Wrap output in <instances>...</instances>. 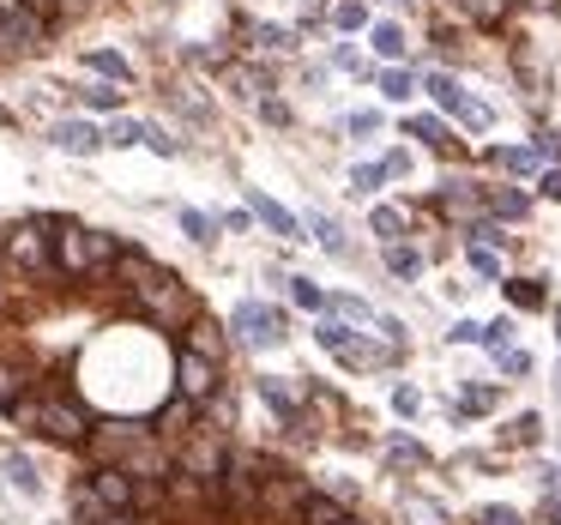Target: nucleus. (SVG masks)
Returning a JSON list of instances; mask_svg holds the SVG:
<instances>
[{"instance_id":"nucleus-40","label":"nucleus","mask_w":561,"mask_h":525,"mask_svg":"<svg viewBox=\"0 0 561 525\" xmlns=\"http://www.w3.org/2000/svg\"><path fill=\"white\" fill-rule=\"evenodd\" d=\"M428 91H435V103H447V110H459V98H465V91L453 85L447 73H435V79H428Z\"/></svg>"},{"instance_id":"nucleus-20","label":"nucleus","mask_w":561,"mask_h":525,"mask_svg":"<svg viewBox=\"0 0 561 525\" xmlns=\"http://www.w3.org/2000/svg\"><path fill=\"white\" fill-rule=\"evenodd\" d=\"M411 139H423V146H435V151H453V139H447V127L435 122V115H411Z\"/></svg>"},{"instance_id":"nucleus-35","label":"nucleus","mask_w":561,"mask_h":525,"mask_svg":"<svg viewBox=\"0 0 561 525\" xmlns=\"http://www.w3.org/2000/svg\"><path fill=\"white\" fill-rule=\"evenodd\" d=\"M7 477H13V483L25 489V495H37V489H43V483H37V465H31V459H19V453L7 459Z\"/></svg>"},{"instance_id":"nucleus-2","label":"nucleus","mask_w":561,"mask_h":525,"mask_svg":"<svg viewBox=\"0 0 561 525\" xmlns=\"http://www.w3.org/2000/svg\"><path fill=\"white\" fill-rule=\"evenodd\" d=\"M134 308L151 320V327H163V332H175V327H187V320H199V303H194V290H187L175 272H163L158 284H146V290H134Z\"/></svg>"},{"instance_id":"nucleus-32","label":"nucleus","mask_w":561,"mask_h":525,"mask_svg":"<svg viewBox=\"0 0 561 525\" xmlns=\"http://www.w3.org/2000/svg\"><path fill=\"white\" fill-rule=\"evenodd\" d=\"M495 163H501V170H513V175H525V170H537V151H525V146H501V151H495Z\"/></svg>"},{"instance_id":"nucleus-34","label":"nucleus","mask_w":561,"mask_h":525,"mask_svg":"<svg viewBox=\"0 0 561 525\" xmlns=\"http://www.w3.org/2000/svg\"><path fill=\"white\" fill-rule=\"evenodd\" d=\"M495 399H501L495 387H471V392L459 399V411H465V416H483V411H495Z\"/></svg>"},{"instance_id":"nucleus-57","label":"nucleus","mask_w":561,"mask_h":525,"mask_svg":"<svg viewBox=\"0 0 561 525\" xmlns=\"http://www.w3.org/2000/svg\"><path fill=\"white\" fill-rule=\"evenodd\" d=\"M531 7H556V0H531Z\"/></svg>"},{"instance_id":"nucleus-30","label":"nucleus","mask_w":561,"mask_h":525,"mask_svg":"<svg viewBox=\"0 0 561 525\" xmlns=\"http://www.w3.org/2000/svg\"><path fill=\"white\" fill-rule=\"evenodd\" d=\"M387 175H392L387 163H356V170H351V187H356V194H375V187L387 182Z\"/></svg>"},{"instance_id":"nucleus-5","label":"nucleus","mask_w":561,"mask_h":525,"mask_svg":"<svg viewBox=\"0 0 561 525\" xmlns=\"http://www.w3.org/2000/svg\"><path fill=\"white\" fill-rule=\"evenodd\" d=\"M175 392H182V399H194V404H206L211 392H218V363L182 344V351H175Z\"/></svg>"},{"instance_id":"nucleus-50","label":"nucleus","mask_w":561,"mask_h":525,"mask_svg":"<svg viewBox=\"0 0 561 525\" xmlns=\"http://www.w3.org/2000/svg\"><path fill=\"white\" fill-rule=\"evenodd\" d=\"M471 266H477V272H489V278H495V272H501V266H495V254H489V248H471Z\"/></svg>"},{"instance_id":"nucleus-42","label":"nucleus","mask_w":561,"mask_h":525,"mask_svg":"<svg viewBox=\"0 0 561 525\" xmlns=\"http://www.w3.org/2000/svg\"><path fill=\"white\" fill-rule=\"evenodd\" d=\"M447 339H453V344H483L489 332L477 327V320H453V332H447Z\"/></svg>"},{"instance_id":"nucleus-22","label":"nucleus","mask_w":561,"mask_h":525,"mask_svg":"<svg viewBox=\"0 0 561 525\" xmlns=\"http://www.w3.org/2000/svg\"><path fill=\"white\" fill-rule=\"evenodd\" d=\"M79 103H85V110H122V85H110V79L79 85Z\"/></svg>"},{"instance_id":"nucleus-11","label":"nucleus","mask_w":561,"mask_h":525,"mask_svg":"<svg viewBox=\"0 0 561 525\" xmlns=\"http://www.w3.org/2000/svg\"><path fill=\"white\" fill-rule=\"evenodd\" d=\"M260 399H266L272 411H278L284 423H290V429H302V392H296L284 375H260Z\"/></svg>"},{"instance_id":"nucleus-14","label":"nucleus","mask_w":561,"mask_h":525,"mask_svg":"<svg viewBox=\"0 0 561 525\" xmlns=\"http://www.w3.org/2000/svg\"><path fill=\"white\" fill-rule=\"evenodd\" d=\"M248 206H254V218H266L272 230L284 236V242H302V224H296V218H290V212H284V206H272V199L260 194V187H254V194H248Z\"/></svg>"},{"instance_id":"nucleus-7","label":"nucleus","mask_w":561,"mask_h":525,"mask_svg":"<svg viewBox=\"0 0 561 525\" xmlns=\"http://www.w3.org/2000/svg\"><path fill=\"white\" fill-rule=\"evenodd\" d=\"M224 459H230V447H224V441H211V435H199V441H182V453H175V471L199 477V483H218V477H224Z\"/></svg>"},{"instance_id":"nucleus-6","label":"nucleus","mask_w":561,"mask_h":525,"mask_svg":"<svg viewBox=\"0 0 561 525\" xmlns=\"http://www.w3.org/2000/svg\"><path fill=\"white\" fill-rule=\"evenodd\" d=\"M314 495V483L308 477H296V471H272L266 483H260V513H302V501Z\"/></svg>"},{"instance_id":"nucleus-45","label":"nucleus","mask_w":561,"mask_h":525,"mask_svg":"<svg viewBox=\"0 0 561 525\" xmlns=\"http://www.w3.org/2000/svg\"><path fill=\"white\" fill-rule=\"evenodd\" d=\"M380 85H387V98H392V103L411 98V73H380Z\"/></svg>"},{"instance_id":"nucleus-18","label":"nucleus","mask_w":561,"mask_h":525,"mask_svg":"<svg viewBox=\"0 0 561 525\" xmlns=\"http://www.w3.org/2000/svg\"><path fill=\"white\" fill-rule=\"evenodd\" d=\"M351 332H356V327H351V320H339V315H320V327H314V339H320V344H327V351H332V356H344V351H351V344H356V339H351Z\"/></svg>"},{"instance_id":"nucleus-52","label":"nucleus","mask_w":561,"mask_h":525,"mask_svg":"<svg viewBox=\"0 0 561 525\" xmlns=\"http://www.w3.org/2000/svg\"><path fill=\"white\" fill-rule=\"evenodd\" d=\"M537 158H561V139L556 134H537Z\"/></svg>"},{"instance_id":"nucleus-58","label":"nucleus","mask_w":561,"mask_h":525,"mask_svg":"<svg viewBox=\"0 0 561 525\" xmlns=\"http://www.w3.org/2000/svg\"><path fill=\"white\" fill-rule=\"evenodd\" d=\"M344 525H368V520H344Z\"/></svg>"},{"instance_id":"nucleus-48","label":"nucleus","mask_w":561,"mask_h":525,"mask_svg":"<svg viewBox=\"0 0 561 525\" xmlns=\"http://www.w3.org/2000/svg\"><path fill=\"white\" fill-rule=\"evenodd\" d=\"M351 134L375 139V134H380V115H351Z\"/></svg>"},{"instance_id":"nucleus-51","label":"nucleus","mask_w":561,"mask_h":525,"mask_svg":"<svg viewBox=\"0 0 561 525\" xmlns=\"http://www.w3.org/2000/svg\"><path fill=\"white\" fill-rule=\"evenodd\" d=\"M0 55H25V49H19V37H13V25H7V19H0Z\"/></svg>"},{"instance_id":"nucleus-25","label":"nucleus","mask_w":561,"mask_h":525,"mask_svg":"<svg viewBox=\"0 0 561 525\" xmlns=\"http://www.w3.org/2000/svg\"><path fill=\"white\" fill-rule=\"evenodd\" d=\"M387 266H392V278H416V272H423V254L392 242V248H387Z\"/></svg>"},{"instance_id":"nucleus-31","label":"nucleus","mask_w":561,"mask_h":525,"mask_svg":"<svg viewBox=\"0 0 561 525\" xmlns=\"http://www.w3.org/2000/svg\"><path fill=\"white\" fill-rule=\"evenodd\" d=\"M525 212H531V199L519 187H495V218H525Z\"/></svg>"},{"instance_id":"nucleus-49","label":"nucleus","mask_w":561,"mask_h":525,"mask_svg":"<svg viewBox=\"0 0 561 525\" xmlns=\"http://www.w3.org/2000/svg\"><path fill=\"white\" fill-rule=\"evenodd\" d=\"M543 199H556V206H561V163H556V170H543Z\"/></svg>"},{"instance_id":"nucleus-15","label":"nucleus","mask_w":561,"mask_h":525,"mask_svg":"<svg viewBox=\"0 0 561 525\" xmlns=\"http://www.w3.org/2000/svg\"><path fill=\"white\" fill-rule=\"evenodd\" d=\"M194 416H199V404L175 392V399L158 411V423H151V429H158V435H187V429H194Z\"/></svg>"},{"instance_id":"nucleus-38","label":"nucleus","mask_w":561,"mask_h":525,"mask_svg":"<svg viewBox=\"0 0 561 525\" xmlns=\"http://www.w3.org/2000/svg\"><path fill=\"white\" fill-rule=\"evenodd\" d=\"M332 19H339L344 31H356V25H368V7H363V0H339V13H332Z\"/></svg>"},{"instance_id":"nucleus-46","label":"nucleus","mask_w":561,"mask_h":525,"mask_svg":"<svg viewBox=\"0 0 561 525\" xmlns=\"http://www.w3.org/2000/svg\"><path fill=\"white\" fill-rule=\"evenodd\" d=\"M495 363L507 368V375H531V356L525 351H495Z\"/></svg>"},{"instance_id":"nucleus-56","label":"nucleus","mask_w":561,"mask_h":525,"mask_svg":"<svg viewBox=\"0 0 561 525\" xmlns=\"http://www.w3.org/2000/svg\"><path fill=\"white\" fill-rule=\"evenodd\" d=\"M7 242H13V230H0V254H7Z\"/></svg>"},{"instance_id":"nucleus-17","label":"nucleus","mask_w":561,"mask_h":525,"mask_svg":"<svg viewBox=\"0 0 561 525\" xmlns=\"http://www.w3.org/2000/svg\"><path fill=\"white\" fill-rule=\"evenodd\" d=\"M110 513H115V507H110V501H103L91 483H73V520H79V525H103Z\"/></svg>"},{"instance_id":"nucleus-43","label":"nucleus","mask_w":561,"mask_h":525,"mask_svg":"<svg viewBox=\"0 0 561 525\" xmlns=\"http://www.w3.org/2000/svg\"><path fill=\"white\" fill-rule=\"evenodd\" d=\"M537 435H543V423H537V416L525 411L519 423H513V441H519V447H537Z\"/></svg>"},{"instance_id":"nucleus-53","label":"nucleus","mask_w":561,"mask_h":525,"mask_svg":"<svg viewBox=\"0 0 561 525\" xmlns=\"http://www.w3.org/2000/svg\"><path fill=\"white\" fill-rule=\"evenodd\" d=\"M103 525H151V520H146V513H110Z\"/></svg>"},{"instance_id":"nucleus-29","label":"nucleus","mask_w":561,"mask_h":525,"mask_svg":"<svg viewBox=\"0 0 561 525\" xmlns=\"http://www.w3.org/2000/svg\"><path fill=\"white\" fill-rule=\"evenodd\" d=\"M19 399H25V380H19V368L0 363V411L13 416V404H19Z\"/></svg>"},{"instance_id":"nucleus-13","label":"nucleus","mask_w":561,"mask_h":525,"mask_svg":"<svg viewBox=\"0 0 561 525\" xmlns=\"http://www.w3.org/2000/svg\"><path fill=\"white\" fill-rule=\"evenodd\" d=\"M344 520H356V513L344 507L339 495H327V489H314V495L302 501V513H296V525H344Z\"/></svg>"},{"instance_id":"nucleus-9","label":"nucleus","mask_w":561,"mask_h":525,"mask_svg":"<svg viewBox=\"0 0 561 525\" xmlns=\"http://www.w3.org/2000/svg\"><path fill=\"white\" fill-rule=\"evenodd\" d=\"M85 483L98 489V495L110 501L115 513H134V501H139V477L127 471V465H98V471H91Z\"/></svg>"},{"instance_id":"nucleus-26","label":"nucleus","mask_w":561,"mask_h":525,"mask_svg":"<svg viewBox=\"0 0 561 525\" xmlns=\"http://www.w3.org/2000/svg\"><path fill=\"white\" fill-rule=\"evenodd\" d=\"M182 230L194 236L199 248H211V242H218V218H206V212H182Z\"/></svg>"},{"instance_id":"nucleus-41","label":"nucleus","mask_w":561,"mask_h":525,"mask_svg":"<svg viewBox=\"0 0 561 525\" xmlns=\"http://www.w3.org/2000/svg\"><path fill=\"white\" fill-rule=\"evenodd\" d=\"M507 303L513 308H543V290H537V284H507Z\"/></svg>"},{"instance_id":"nucleus-19","label":"nucleus","mask_w":561,"mask_h":525,"mask_svg":"<svg viewBox=\"0 0 561 525\" xmlns=\"http://www.w3.org/2000/svg\"><path fill=\"white\" fill-rule=\"evenodd\" d=\"M85 67H91V73H103L110 85H127V79H134V67H127L122 55H110V49H91V55H85Z\"/></svg>"},{"instance_id":"nucleus-3","label":"nucleus","mask_w":561,"mask_h":525,"mask_svg":"<svg viewBox=\"0 0 561 525\" xmlns=\"http://www.w3.org/2000/svg\"><path fill=\"white\" fill-rule=\"evenodd\" d=\"M146 441H158V429H146V423H134V416H110V423H91V441H85V453L98 465H127Z\"/></svg>"},{"instance_id":"nucleus-21","label":"nucleus","mask_w":561,"mask_h":525,"mask_svg":"<svg viewBox=\"0 0 561 525\" xmlns=\"http://www.w3.org/2000/svg\"><path fill=\"white\" fill-rule=\"evenodd\" d=\"M308 230H314V242L320 248H327V254H351V242H344V230H339V224H332V218H320V212H314V218H308Z\"/></svg>"},{"instance_id":"nucleus-54","label":"nucleus","mask_w":561,"mask_h":525,"mask_svg":"<svg viewBox=\"0 0 561 525\" xmlns=\"http://www.w3.org/2000/svg\"><path fill=\"white\" fill-rule=\"evenodd\" d=\"M543 513H549V520L561 525V495H549V507H543Z\"/></svg>"},{"instance_id":"nucleus-47","label":"nucleus","mask_w":561,"mask_h":525,"mask_svg":"<svg viewBox=\"0 0 561 525\" xmlns=\"http://www.w3.org/2000/svg\"><path fill=\"white\" fill-rule=\"evenodd\" d=\"M260 115H266L272 127H290V110H284V103H272V98H260Z\"/></svg>"},{"instance_id":"nucleus-27","label":"nucleus","mask_w":561,"mask_h":525,"mask_svg":"<svg viewBox=\"0 0 561 525\" xmlns=\"http://www.w3.org/2000/svg\"><path fill=\"white\" fill-rule=\"evenodd\" d=\"M368 224H375V236H380V242H399V230H404V218H399V212H392V206H375V212H368Z\"/></svg>"},{"instance_id":"nucleus-4","label":"nucleus","mask_w":561,"mask_h":525,"mask_svg":"<svg viewBox=\"0 0 561 525\" xmlns=\"http://www.w3.org/2000/svg\"><path fill=\"white\" fill-rule=\"evenodd\" d=\"M7 260H13L19 272H31V278H55V254H49V224L43 218H25L13 230V242H7Z\"/></svg>"},{"instance_id":"nucleus-59","label":"nucleus","mask_w":561,"mask_h":525,"mask_svg":"<svg viewBox=\"0 0 561 525\" xmlns=\"http://www.w3.org/2000/svg\"><path fill=\"white\" fill-rule=\"evenodd\" d=\"M0 122H13V115H7V110H0Z\"/></svg>"},{"instance_id":"nucleus-36","label":"nucleus","mask_w":561,"mask_h":525,"mask_svg":"<svg viewBox=\"0 0 561 525\" xmlns=\"http://www.w3.org/2000/svg\"><path fill=\"white\" fill-rule=\"evenodd\" d=\"M290 296H296V303H302V308H314V315H327V303H332V296H320V290H314V284H308V278H290Z\"/></svg>"},{"instance_id":"nucleus-39","label":"nucleus","mask_w":561,"mask_h":525,"mask_svg":"<svg viewBox=\"0 0 561 525\" xmlns=\"http://www.w3.org/2000/svg\"><path fill=\"white\" fill-rule=\"evenodd\" d=\"M392 411L416 416V411H423V392H416V387H392Z\"/></svg>"},{"instance_id":"nucleus-24","label":"nucleus","mask_w":561,"mask_h":525,"mask_svg":"<svg viewBox=\"0 0 561 525\" xmlns=\"http://www.w3.org/2000/svg\"><path fill=\"white\" fill-rule=\"evenodd\" d=\"M368 43H375L380 61H399V55H404V31L399 25H375V37H368Z\"/></svg>"},{"instance_id":"nucleus-16","label":"nucleus","mask_w":561,"mask_h":525,"mask_svg":"<svg viewBox=\"0 0 561 525\" xmlns=\"http://www.w3.org/2000/svg\"><path fill=\"white\" fill-rule=\"evenodd\" d=\"M187 351H199V356H211V363H224V327H211L206 315L187 320Z\"/></svg>"},{"instance_id":"nucleus-55","label":"nucleus","mask_w":561,"mask_h":525,"mask_svg":"<svg viewBox=\"0 0 561 525\" xmlns=\"http://www.w3.org/2000/svg\"><path fill=\"white\" fill-rule=\"evenodd\" d=\"M302 13H327V0H302Z\"/></svg>"},{"instance_id":"nucleus-1","label":"nucleus","mask_w":561,"mask_h":525,"mask_svg":"<svg viewBox=\"0 0 561 525\" xmlns=\"http://www.w3.org/2000/svg\"><path fill=\"white\" fill-rule=\"evenodd\" d=\"M13 423L37 429V435H49V441H67V447H85L91 441V416L79 411L73 399H19Z\"/></svg>"},{"instance_id":"nucleus-12","label":"nucleus","mask_w":561,"mask_h":525,"mask_svg":"<svg viewBox=\"0 0 561 525\" xmlns=\"http://www.w3.org/2000/svg\"><path fill=\"white\" fill-rule=\"evenodd\" d=\"M115 278L134 284V290H146V284H158V278H163V266L146 254V248H122V260H115Z\"/></svg>"},{"instance_id":"nucleus-37","label":"nucleus","mask_w":561,"mask_h":525,"mask_svg":"<svg viewBox=\"0 0 561 525\" xmlns=\"http://www.w3.org/2000/svg\"><path fill=\"white\" fill-rule=\"evenodd\" d=\"M477 525H525L519 507H477Z\"/></svg>"},{"instance_id":"nucleus-8","label":"nucleus","mask_w":561,"mask_h":525,"mask_svg":"<svg viewBox=\"0 0 561 525\" xmlns=\"http://www.w3.org/2000/svg\"><path fill=\"white\" fill-rule=\"evenodd\" d=\"M230 327H236V339H242V344H278L284 339V315H278V308H266V303H242L230 315Z\"/></svg>"},{"instance_id":"nucleus-23","label":"nucleus","mask_w":561,"mask_h":525,"mask_svg":"<svg viewBox=\"0 0 561 525\" xmlns=\"http://www.w3.org/2000/svg\"><path fill=\"white\" fill-rule=\"evenodd\" d=\"M103 139H110V146H122V151H127V146H146V122H134V115H115Z\"/></svg>"},{"instance_id":"nucleus-28","label":"nucleus","mask_w":561,"mask_h":525,"mask_svg":"<svg viewBox=\"0 0 561 525\" xmlns=\"http://www.w3.org/2000/svg\"><path fill=\"white\" fill-rule=\"evenodd\" d=\"M387 453H392L399 465H428V447H423V441H411V435H392Z\"/></svg>"},{"instance_id":"nucleus-10","label":"nucleus","mask_w":561,"mask_h":525,"mask_svg":"<svg viewBox=\"0 0 561 525\" xmlns=\"http://www.w3.org/2000/svg\"><path fill=\"white\" fill-rule=\"evenodd\" d=\"M49 139H55L61 151H73V158H98V151L110 146V139H103L91 122H55V127H49Z\"/></svg>"},{"instance_id":"nucleus-33","label":"nucleus","mask_w":561,"mask_h":525,"mask_svg":"<svg viewBox=\"0 0 561 525\" xmlns=\"http://www.w3.org/2000/svg\"><path fill=\"white\" fill-rule=\"evenodd\" d=\"M254 43H260V49H278V55L296 49V37H290L284 25H254Z\"/></svg>"},{"instance_id":"nucleus-44","label":"nucleus","mask_w":561,"mask_h":525,"mask_svg":"<svg viewBox=\"0 0 561 525\" xmlns=\"http://www.w3.org/2000/svg\"><path fill=\"white\" fill-rule=\"evenodd\" d=\"M459 115H465L471 127H489V122H495V115H489V103H477V98H459Z\"/></svg>"}]
</instances>
